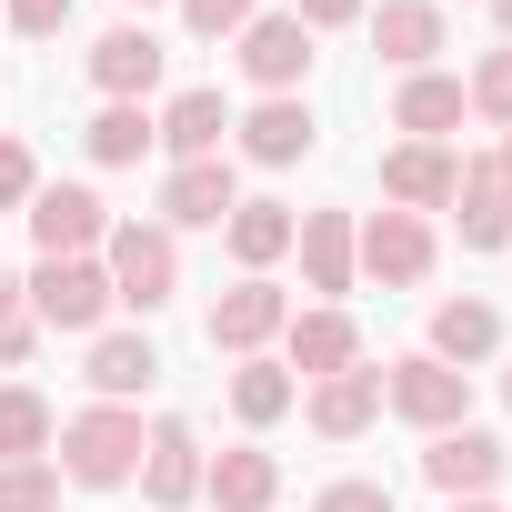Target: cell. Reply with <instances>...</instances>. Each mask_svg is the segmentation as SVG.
<instances>
[{
    "label": "cell",
    "instance_id": "30bf717a",
    "mask_svg": "<svg viewBox=\"0 0 512 512\" xmlns=\"http://www.w3.org/2000/svg\"><path fill=\"white\" fill-rule=\"evenodd\" d=\"M241 211V171H231V151L221 161H171L161 171V231L181 241V231H221Z\"/></svg>",
    "mask_w": 512,
    "mask_h": 512
},
{
    "label": "cell",
    "instance_id": "5b68a950",
    "mask_svg": "<svg viewBox=\"0 0 512 512\" xmlns=\"http://www.w3.org/2000/svg\"><path fill=\"white\" fill-rule=\"evenodd\" d=\"M21 221H31V241H41V262H91V251L111 241V201H101L91 181H41Z\"/></svg>",
    "mask_w": 512,
    "mask_h": 512
},
{
    "label": "cell",
    "instance_id": "4316f807",
    "mask_svg": "<svg viewBox=\"0 0 512 512\" xmlns=\"http://www.w3.org/2000/svg\"><path fill=\"white\" fill-rule=\"evenodd\" d=\"M292 402H302V382H292V372H282L272 352H251V362H231V412H241L251 432H272V422H282Z\"/></svg>",
    "mask_w": 512,
    "mask_h": 512
},
{
    "label": "cell",
    "instance_id": "4dcf8cb0",
    "mask_svg": "<svg viewBox=\"0 0 512 512\" xmlns=\"http://www.w3.org/2000/svg\"><path fill=\"white\" fill-rule=\"evenodd\" d=\"M251 11H262V0H181V31L191 41H241Z\"/></svg>",
    "mask_w": 512,
    "mask_h": 512
},
{
    "label": "cell",
    "instance_id": "277c9868",
    "mask_svg": "<svg viewBox=\"0 0 512 512\" xmlns=\"http://www.w3.org/2000/svg\"><path fill=\"white\" fill-rule=\"evenodd\" d=\"M382 412H402L412 432H452V422H472V372L402 352V362H382Z\"/></svg>",
    "mask_w": 512,
    "mask_h": 512
},
{
    "label": "cell",
    "instance_id": "f35d334b",
    "mask_svg": "<svg viewBox=\"0 0 512 512\" xmlns=\"http://www.w3.org/2000/svg\"><path fill=\"white\" fill-rule=\"evenodd\" d=\"M442 512H502V502H442Z\"/></svg>",
    "mask_w": 512,
    "mask_h": 512
},
{
    "label": "cell",
    "instance_id": "d4e9b609",
    "mask_svg": "<svg viewBox=\"0 0 512 512\" xmlns=\"http://www.w3.org/2000/svg\"><path fill=\"white\" fill-rule=\"evenodd\" d=\"M292 231H302L292 201H241V211L221 221V241H231V262H241V272H272L282 251H292Z\"/></svg>",
    "mask_w": 512,
    "mask_h": 512
},
{
    "label": "cell",
    "instance_id": "74e56055",
    "mask_svg": "<svg viewBox=\"0 0 512 512\" xmlns=\"http://www.w3.org/2000/svg\"><path fill=\"white\" fill-rule=\"evenodd\" d=\"M492 21H502V41H512V0H492Z\"/></svg>",
    "mask_w": 512,
    "mask_h": 512
},
{
    "label": "cell",
    "instance_id": "ac0fdd59",
    "mask_svg": "<svg viewBox=\"0 0 512 512\" xmlns=\"http://www.w3.org/2000/svg\"><path fill=\"white\" fill-rule=\"evenodd\" d=\"M452 221H462V251H512V181L492 171V151L462 161V181H452Z\"/></svg>",
    "mask_w": 512,
    "mask_h": 512
},
{
    "label": "cell",
    "instance_id": "44dd1931",
    "mask_svg": "<svg viewBox=\"0 0 512 512\" xmlns=\"http://www.w3.org/2000/svg\"><path fill=\"white\" fill-rule=\"evenodd\" d=\"M81 382H91L101 402H141V392L161 382V342H151V332H91Z\"/></svg>",
    "mask_w": 512,
    "mask_h": 512
},
{
    "label": "cell",
    "instance_id": "603a6c76",
    "mask_svg": "<svg viewBox=\"0 0 512 512\" xmlns=\"http://www.w3.org/2000/svg\"><path fill=\"white\" fill-rule=\"evenodd\" d=\"M151 131H161V151H171V161H221L231 111H221V91H171V101L151 111Z\"/></svg>",
    "mask_w": 512,
    "mask_h": 512
},
{
    "label": "cell",
    "instance_id": "e575fe53",
    "mask_svg": "<svg viewBox=\"0 0 512 512\" xmlns=\"http://www.w3.org/2000/svg\"><path fill=\"white\" fill-rule=\"evenodd\" d=\"M71 11H81V0H11V31H21V41H61Z\"/></svg>",
    "mask_w": 512,
    "mask_h": 512
},
{
    "label": "cell",
    "instance_id": "ab89813d",
    "mask_svg": "<svg viewBox=\"0 0 512 512\" xmlns=\"http://www.w3.org/2000/svg\"><path fill=\"white\" fill-rule=\"evenodd\" d=\"M0 41H11V0H0Z\"/></svg>",
    "mask_w": 512,
    "mask_h": 512
},
{
    "label": "cell",
    "instance_id": "5bb4252c",
    "mask_svg": "<svg viewBox=\"0 0 512 512\" xmlns=\"http://www.w3.org/2000/svg\"><path fill=\"white\" fill-rule=\"evenodd\" d=\"M452 181H462V161H452V141H392L382 151V211H452Z\"/></svg>",
    "mask_w": 512,
    "mask_h": 512
},
{
    "label": "cell",
    "instance_id": "484cf974",
    "mask_svg": "<svg viewBox=\"0 0 512 512\" xmlns=\"http://www.w3.org/2000/svg\"><path fill=\"white\" fill-rule=\"evenodd\" d=\"M81 141H91V161H101V171H131L141 151H161V131H151V101H101Z\"/></svg>",
    "mask_w": 512,
    "mask_h": 512
},
{
    "label": "cell",
    "instance_id": "d590c367",
    "mask_svg": "<svg viewBox=\"0 0 512 512\" xmlns=\"http://www.w3.org/2000/svg\"><path fill=\"white\" fill-rule=\"evenodd\" d=\"M362 11H372V0H292V21H302L312 41H322V31H352Z\"/></svg>",
    "mask_w": 512,
    "mask_h": 512
},
{
    "label": "cell",
    "instance_id": "83f0119b",
    "mask_svg": "<svg viewBox=\"0 0 512 512\" xmlns=\"http://www.w3.org/2000/svg\"><path fill=\"white\" fill-rule=\"evenodd\" d=\"M51 432H61V412L31 382H0V462H51Z\"/></svg>",
    "mask_w": 512,
    "mask_h": 512
},
{
    "label": "cell",
    "instance_id": "ffe728a7",
    "mask_svg": "<svg viewBox=\"0 0 512 512\" xmlns=\"http://www.w3.org/2000/svg\"><path fill=\"white\" fill-rule=\"evenodd\" d=\"M422 352L452 362V372H472V362L502 352V312H492L482 292H452V302H432V342H422Z\"/></svg>",
    "mask_w": 512,
    "mask_h": 512
},
{
    "label": "cell",
    "instance_id": "8992f818",
    "mask_svg": "<svg viewBox=\"0 0 512 512\" xmlns=\"http://www.w3.org/2000/svg\"><path fill=\"white\" fill-rule=\"evenodd\" d=\"M231 61H241V81L262 91V101H282V91H302V81H312V61H322V51H312V31H302L292 11H251V31L231 41Z\"/></svg>",
    "mask_w": 512,
    "mask_h": 512
},
{
    "label": "cell",
    "instance_id": "1f68e13d",
    "mask_svg": "<svg viewBox=\"0 0 512 512\" xmlns=\"http://www.w3.org/2000/svg\"><path fill=\"white\" fill-rule=\"evenodd\" d=\"M41 352V322H31V302L21 292H0V372H21Z\"/></svg>",
    "mask_w": 512,
    "mask_h": 512
},
{
    "label": "cell",
    "instance_id": "7a4b0ae2",
    "mask_svg": "<svg viewBox=\"0 0 512 512\" xmlns=\"http://www.w3.org/2000/svg\"><path fill=\"white\" fill-rule=\"evenodd\" d=\"M101 272H111V302L151 322V312H171V292H181V241H171L161 221H111Z\"/></svg>",
    "mask_w": 512,
    "mask_h": 512
},
{
    "label": "cell",
    "instance_id": "836d02e7",
    "mask_svg": "<svg viewBox=\"0 0 512 512\" xmlns=\"http://www.w3.org/2000/svg\"><path fill=\"white\" fill-rule=\"evenodd\" d=\"M312 512H392V482L342 472V482H322V492H312Z\"/></svg>",
    "mask_w": 512,
    "mask_h": 512
},
{
    "label": "cell",
    "instance_id": "f546056e",
    "mask_svg": "<svg viewBox=\"0 0 512 512\" xmlns=\"http://www.w3.org/2000/svg\"><path fill=\"white\" fill-rule=\"evenodd\" d=\"M0 512H61V472L51 462H0Z\"/></svg>",
    "mask_w": 512,
    "mask_h": 512
},
{
    "label": "cell",
    "instance_id": "6da1fadb",
    "mask_svg": "<svg viewBox=\"0 0 512 512\" xmlns=\"http://www.w3.org/2000/svg\"><path fill=\"white\" fill-rule=\"evenodd\" d=\"M51 472H61L71 492H121V482L141 472V412H131V402L71 412V422L51 432Z\"/></svg>",
    "mask_w": 512,
    "mask_h": 512
},
{
    "label": "cell",
    "instance_id": "52a82bcc",
    "mask_svg": "<svg viewBox=\"0 0 512 512\" xmlns=\"http://www.w3.org/2000/svg\"><path fill=\"white\" fill-rule=\"evenodd\" d=\"M352 262H362V282H382V292L432 282V221H422V211H372V221H352Z\"/></svg>",
    "mask_w": 512,
    "mask_h": 512
},
{
    "label": "cell",
    "instance_id": "e0dca14e",
    "mask_svg": "<svg viewBox=\"0 0 512 512\" xmlns=\"http://www.w3.org/2000/svg\"><path fill=\"white\" fill-rule=\"evenodd\" d=\"M302 422H312L322 442H362V432L382 422V372L362 362V372H332V382H312V392H302Z\"/></svg>",
    "mask_w": 512,
    "mask_h": 512
},
{
    "label": "cell",
    "instance_id": "9c48e42d",
    "mask_svg": "<svg viewBox=\"0 0 512 512\" xmlns=\"http://www.w3.org/2000/svg\"><path fill=\"white\" fill-rule=\"evenodd\" d=\"M502 432H482V422H452V432H432L422 442V482L442 492V502H492V482H502Z\"/></svg>",
    "mask_w": 512,
    "mask_h": 512
},
{
    "label": "cell",
    "instance_id": "f1b7e54d",
    "mask_svg": "<svg viewBox=\"0 0 512 512\" xmlns=\"http://www.w3.org/2000/svg\"><path fill=\"white\" fill-rule=\"evenodd\" d=\"M462 101H472V121H492V131H512V41L472 61V81H462Z\"/></svg>",
    "mask_w": 512,
    "mask_h": 512
},
{
    "label": "cell",
    "instance_id": "9a60e30c",
    "mask_svg": "<svg viewBox=\"0 0 512 512\" xmlns=\"http://www.w3.org/2000/svg\"><path fill=\"white\" fill-rule=\"evenodd\" d=\"M231 131H241V161H262V171H292V161L322 141V121H312V101H302V91H282V101H251Z\"/></svg>",
    "mask_w": 512,
    "mask_h": 512
},
{
    "label": "cell",
    "instance_id": "cb8c5ba5",
    "mask_svg": "<svg viewBox=\"0 0 512 512\" xmlns=\"http://www.w3.org/2000/svg\"><path fill=\"white\" fill-rule=\"evenodd\" d=\"M462 81L452 71H402V91H392V131H412V141H452L462 131Z\"/></svg>",
    "mask_w": 512,
    "mask_h": 512
},
{
    "label": "cell",
    "instance_id": "d6a6232c",
    "mask_svg": "<svg viewBox=\"0 0 512 512\" xmlns=\"http://www.w3.org/2000/svg\"><path fill=\"white\" fill-rule=\"evenodd\" d=\"M31 191H41V161H31V141H11V131H0V211H31Z\"/></svg>",
    "mask_w": 512,
    "mask_h": 512
},
{
    "label": "cell",
    "instance_id": "d6986e66",
    "mask_svg": "<svg viewBox=\"0 0 512 512\" xmlns=\"http://www.w3.org/2000/svg\"><path fill=\"white\" fill-rule=\"evenodd\" d=\"M292 251H302V282H312L322 302H342V292H362V262H352V211H302V231H292Z\"/></svg>",
    "mask_w": 512,
    "mask_h": 512
},
{
    "label": "cell",
    "instance_id": "7402d4cb",
    "mask_svg": "<svg viewBox=\"0 0 512 512\" xmlns=\"http://www.w3.org/2000/svg\"><path fill=\"white\" fill-rule=\"evenodd\" d=\"M201 502H211V512H272V502H282V462H272L262 442H241V452L201 462Z\"/></svg>",
    "mask_w": 512,
    "mask_h": 512
},
{
    "label": "cell",
    "instance_id": "4fadbf2b",
    "mask_svg": "<svg viewBox=\"0 0 512 512\" xmlns=\"http://www.w3.org/2000/svg\"><path fill=\"white\" fill-rule=\"evenodd\" d=\"M161 61H171V51H161L151 21H111V31L91 41V91H101V101H151V91H161Z\"/></svg>",
    "mask_w": 512,
    "mask_h": 512
},
{
    "label": "cell",
    "instance_id": "ba28073f",
    "mask_svg": "<svg viewBox=\"0 0 512 512\" xmlns=\"http://www.w3.org/2000/svg\"><path fill=\"white\" fill-rule=\"evenodd\" d=\"M282 322H292V292L272 282V272H241L221 302H211V352H231V362H251V352H272L282 342Z\"/></svg>",
    "mask_w": 512,
    "mask_h": 512
},
{
    "label": "cell",
    "instance_id": "7c38bea8",
    "mask_svg": "<svg viewBox=\"0 0 512 512\" xmlns=\"http://www.w3.org/2000/svg\"><path fill=\"white\" fill-rule=\"evenodd\" d=\"M141 502L151 512H181V502H201V432L181 422V412H161L151 432H141Z\"/></svg>",
    "mask_w": 512,
    "mask_h": 512
},
{
    "label": "cell",
    "instance_id": "7bdbcfd3",
    "mask_svg": "<svg viewBox=\"0 0 512 512\" xmlns=\"http://www.w3.org/2000/svg\"><path fill=\"white\" fill-rule=\"evenodd\" d=\"M0 292H11V272H0Z\"/></svg>",
    "mask_w": 512,
    "mask_h": 512
},
{
    "label": "cell",
    "instance_id": "60d3db41",
    "mask_svg": "<svg viewBox=\"0 0 512 512\" xmlns=\"http://www.w3.org/2000/svg\"><path fill=\"white\" fill-rule=\"evenodd\" d=\"M502 402H512V362H502Z\"/></svg>",
    "mask_w": 512,
    "mask_h": 512
},
{
    "label": "cell",
    "instance_id": "2e32d148",
    "mask_svg": "<svg viewBox=\"0 0 512 512\" xmlns=\"http://www.w3.org/2000/svg\"><path fill=\"white\" fill-rule=\"evenodd\" d=\"M372 51H382L392 71H432V61L452 51L442 0H382V11H372Z\"/></svg>",
    "mask_w": 512,
    "mask_h": 512
},
{
    "label": "cell",
    "instance_id": "8d00e7d4",
    "mask_svg": "<svg viewBox=\"0 0 512 512\" xmlns=\"http://www.w3.org/2000/svg\"><path fill=\"white\" fill-rule=\"evenodd\" d=\"M492 171H502V181H512V131H502V151H492Z\"/></svg>",
    "mask_w": 512,
    "mask_h": 512
},
{
    "label": "cell",
    "instance_id": "3957f363",
    "mask_svg": "<svg viewBox=\"0 0 512 512\" xmlns=\"http://www.w3.org/2000/svg\"><path fill=\"white\" fill-rule=\"evenodd\" d=\"M21 302H31L41 332H101V322L121 312V302H111V272H101V251H91V262H31Z\"/></svg>",
    "mask_w": 512,
    "mask_h": 512
},
{
    "label": "cell",
    "instance_id": "b9f144b4",
    "mask_svg": "<svg viewBox=\"0 0 512 512\" xmlns=\"http://www.w3.org/2000/svg\"><path fill=\"white\" fill-rule=\"evenodd\" d=\"M131 11H161V0H131Z\"/></svg>",
    "mask_w": 512,
    "mask_h": 512
},
{
    "label": "cell",
    "instance_id": "8fae6325",
    "mask_svg": "<svg viewBox=\"0 0 512 512\" xmlns=\"http://www.w3.org/2000/svg\"><path fill=\"white\" fill-rule=\"evenodd\" d=\"M282 372L292 382H332V372H362V322L342 302H312L282 322Z\"/></svg>",
    "mask_w": 512,
    "mask_h": 512
}]
</instances>
